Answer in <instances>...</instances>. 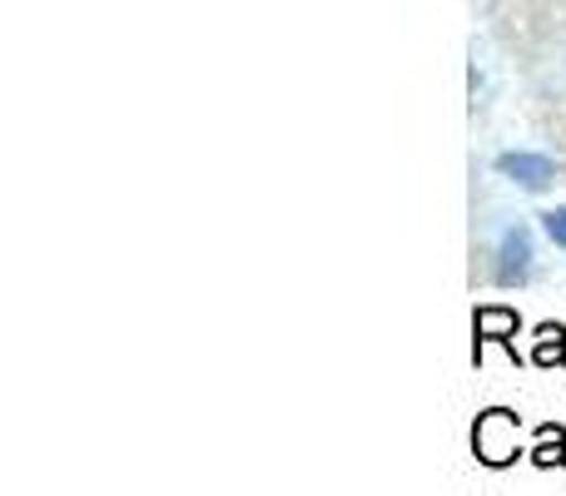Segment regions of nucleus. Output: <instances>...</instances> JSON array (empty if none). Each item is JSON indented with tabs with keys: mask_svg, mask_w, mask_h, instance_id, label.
Returning a JSON list of instances; mask_svg holds the SVG:
<instances>
[{
	"mask_svg": "<svg viewBox=\"0 0 566 496\" xmlns=\"http://www.w3.org/2000/svg\"><path fill=\"white\" fill-rule=\"evenodd\" d=\"M472 457L482 462V467H512L517 457H527L522 452V418L512 408H488L478 418V428H472Z\"/></svg>",
	"mask_w": 566,
	"mask_h": 496,
	"instance_id": "nucleus-1",
	"label": "nucleus"
},
{
	"mask_svg": "<svg viewBox=\"0 0 566 496\" xmlns=\"http://www.w3.org/2000/svg\"><path fill=\"white\" fill-rule=\"evenodd\" d=\"M517 333H522L517 308H507V303H488V308H478L472 313V362H482V348H488V342L507 348V358L517 362Z\"/></svg>",
	"mask_w": 566,
	"mask_h": 496,
	"instance_id": "nucleus-2",
	"label": "nucleus"
},
{
	"mask_svg": "<svg viewBox=\"0 0 566 496\" xmlns=\"http://www.w3.org/2000/svg\"><path fill=\"white\" fill-rule=\"evenodd\" d=\"M532 268H537V249H532V234L522 224L502 229L497 239V268H492V278L502 283V288H522V283L532 278Z\"/></svg>",
	"mask_w": 566,
	"mask_h": 496,
	"instance_id": "nucleus-3",
	"label": "nucleus"
},
{
	"mask_svg": "<svg viewBox=\"0 0 566 496\" xmlns=\"http://www.w3.org/2000/svg\"><path fill=\"white\" fill-rule=\"evenodd\" d=\"M497 175H507L512 184H522V189H547L552 179H557V165H552L547 155H502L497 159Z\"/></svg>",
	"mask_w": 566,
	"mask_h": 496,
	"instance_id": "nucleus-4",
	"label": "nucleus"
},
{
	"mask_svg": "<svg viewBox=\"0 0 566 496\" xmlns=\"http://www.w3.org/2000/svg\"><path fill=\"white\" fill-rule=\"evenodd\" d=\"M532 362H537V368H562L566 362V328L562 323H537V328H532Z\"/></svg>",
	"mask_w": 566,
	"mask_h": 496,
	"instance_id": "nucleus-5",
	"label": "nucleus"
},
{
	"mask_svg": "<svg viewBox=\"0 0 566 496\" xmlns=\"http://www.w3.org/2000/svg\"><path fill=\"white\" fill-rule=\"evenodd\" d=\"M532 467H566V428L562 422H542L537 428V447L527 452Z\"/></svg>",
	"mask_w": 566,
	"mask_h": 496,
	"instance_id": "nucleus-6",
	"label": "nucleus"
},
{
	"mask_svg": "<svg viewBox=\"0 0 566 496\" xmlns=\"http://www.w3.org/2000/svg\"><path fill=\"white\" fill-rule=\"evenodd\" d=\"M537 219H542V234H547L557 249H566V209H542Z\"/></svg>",
	"mask_w": 566,
	"mask_h": 496,
	"instance_id": "nucleus-7",
	"label": "nucleus"
}]
</instances>
